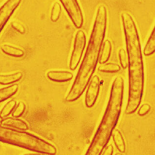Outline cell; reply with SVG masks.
I'll use <instances>...</instances> for the list:
<instances>
[{
  "label": "cell",
  "mask_w": 155,
  "mask_h": 155,
  "mask_svg": "<svg viewBox=\"0 0 155 155\" xmlns=\"http://www.w3.org/2000/svg\"><path fill=\"white\" fill-rule=\"evenodd\" d=\"M129 72L128 99L125 113L136 112L141 102L144 87V68L139 34L135 30L125 33Z\"/></svg>",
  "instance_id": "obj_1"
},
{
  "label": "cell",
  "mask_w": 155,
  "mask_h": 155,
  "mask_svg": "<svg viewBox=\"0 0 155 155\" xmlns=\"http://www.w3.org/2000/svg\"><path fill=\"white\" fill-rule=\"evenodd\" d=\"M124 92V79L118 76L113 82L106 110L86 155H100L109 143L121 113Z\"/></svg>",
  "instance_id": "obj_2"
},
{
  "label": "cell",
  "mask_w": 155,
  "mask_h": 155,
  "mask_svg": "<svg viewBox=\"0 0 155 155\" xmlns=\"http://www.w3.org/2000/svg\"><path fill=\"white\" fill-rule=\"evenodd\" d=\"M0 141L47 155H55L54 146L35 135L0 125Z\"/></svg>",
  "instance_id": "obj_3"
},
{
  "label": "cell",
  "mask_w": 155,
  "mask_h": 155,
  "mask_svg": "<svg viewBox=\"0 0 155 155\" xmlns=\"http://www.w3.org/2000/svg\"><path fill=\"white\" fill-rule=\"evenodd\" d=\"M86 44V37L83 30L76 32L74 41V49L71 54L70 61V68L75 70L80 63Z\"/></svg>",
  "instance_id": "obj_4"
},
{
  "label": "cell",
  "mask_w": 155,
  "mask_h": 155,
  "mask_svg": "<svg viewBox=\"0 0 155 155\" xmlns=\"http://www.w3.org/2000/svg\"><path fill=\"white\" fill-rule=\"evenodd\" d=\"M72 23L76 28H80L84 22L83 13L78 0H60Z\"/></svg>",
  "instance_id": "obj_5"
},
{
  "label": "cell",
  "mask_w": 155,
  "mask_h": 155,
  "mask_svg": "<svg viewBox=\"0 0 155 155\" xmlns=\"http://www.w3.org/2000/svg\"><path fill=\"white\" fill-rule=\"evenodd\" d=\"M22 0H7L0 7V33L9 21Z\"/></svg>",
  "instance_id": "obj_6"
},
{
  "label": "cell",
  "mask_w": 155,
  "mask_h": 155,
  "mask_svg": "<svg viewBox=\"0 0 155 155\" xmlns=\"http://www.w3.org/2000/svg\"><path fill=\"white\" fill-rule=\"evenodd\" d=\"M88 86L85 103L86 106L90 108L94 106L99 94L100 81L98 76L94 75L92 77Z\"/></svg>",
  "instance_id": "obj_7"
},
{
  "label": "cell",
  "mask_w": 155,
  "mask_h": 155,
  "mask_svg": "<svg viewBox=\"0 0 155 155\" xmlns=\"http://www.w3.org/2000/svg\"><path fill=\"white\" fill-rule=\"evenodd\" d=\"M47 76L48 79L56 82H64L71 80L73 74L68 71H50L47 72Z\"/></svg>",
  "instance_id": "obj_8"
},
{
  "label": "cell",
  "mask_w": 155,
  "mask_h": 155,
  "mask_svg": "<svg viewBox=\"0 0 155 155\" xmlns=\"http://www.w3.org/2000/svg\"><path fill=\"white\" fill-rule=\"evenodd\" d=\"M1 125L21 130H26L28 129L27 124L18 117H5L1 121Z\"/></svg>",
  "instance_id": "obj_9"
},
{
  "label": "cell",
  "mask_w": 155,
  "mask_h": 155,
  "mask_svg": "<svg viewBox=\"0 0 155 155\" xmlns=\"http://www.w3.org/2000/svg\"><path fill=\"white\" fill-rule=\"evenodd\" d=\"M1 49L5 54L14 57H21L25 54V52L23 50L8 44L2 45Z\"/></svg>",
  "instance_id": "obj_10"
},
{
  "label": "cell",
  "mask_w": 155,
  "mask_h": 155,
  "mask_svg": "<svg viewBox=\"0 0 155 155\" xmlns=\"http://www.w3.org/2000/svg\"><path fill=\"white\" fill-rule=\"evenodd\" d=\"M23 74L21 72H15L10 74H0V84L9 85L21 79Z\"/></svg>",
  "instance_id": "obj_11"
},
{
  "label": "cell",
  "mask_w": 155,
  "mask_h": 155,
  "mask_svg": "<svg viewBox=\"0 0 155 155\" xmlns=\"http://www.w3.org/2000/svg\"><path fill=\"white\" fill-rule=\"evenodd\" d=\"M102 45V51L100 56L99 61L100 64L106 63L110 57L112 51V44L109 40H106Z\"/></svg>",
  "instance_id": "obj_12"
},
{
  "label": "cell",
  "mask_w": 155,
  "mask_h": 155,
  "mask_svg": "<svg viewBox=\"0 0 155 155\" xmlns=\"http://www.w3.org/2000/svg\"><path fill=\"white\" fill-rule=\"evenodd\" d=\"M155 26H154L150 33L145 46L144 49V54L146 56L153 54L155 51Z\"/></svg>",
  "instance_id": "obj_13"
},
{
  "label": "cell",
  "mask_w": 155,
  "mask_h": 155,
  "mask_svg": "<svg viewBox=\"0 0 155 155\" xmlns=\"http://www.w3.org/2000/svg\"><path fill=\"white\" fill-rule=\"evenodd\" d=\"M112 135H113V140L117 150L120 152H125L126 146L124 140L121 132L118 129H114L113 131Z\"/></svg>",
  "instance_id": "obj_14"
},
{
  "label": "cell",
  "mask_w": 155,
  "mask_h": 155,
  "mask_svg": "<svg viewBox=\"0 0 155 155\" xmlns=\"http://www.w3.org/2000/svg\"><path fill=\"white\" fill-rule=\"evenodd\" d=\"M16 105V102L14 100L7 102L0 112V117L4 118L8 117L14 110Z\"/></svg>",
  "instance_id": "obj_15"
},
{
  "label": "cell",
  "mask_w": 155,
  "mask_h": 155,
  "mask_svg": "<svg viewBox=\"0 0 155 155\" xmlns=\"http://www.w3.org/2000/svg\"><path fill=\"white\" fill-rule=\"evenodd\" d=\"M98 70L103 72L116 73L120 70V68L118 64L114 63H105L100 65L98 68Z\"/></svg>",
  "instance_id": "obj_16"
},
{
  "label": "cell",
  "mask_w": 155,
  "mask_h": 155,
  "mask_svg": "<svg viewBox=\"0 0 155 155\" xmlns=\"http://www.w3.org/2000/svg\"><path fill=\"white\" fill-rule=\"evenodd\" d=\"M61 5L58 2H55L52 6L51 12V19L53 22L57 21L61 16Z\"/></svg>",
  "instance_id": "obj_17"
},
{
  "label": "cell",
  "mask_w": 155,
  "mask_h": 155,
  "mask_svg": "<svg viewBox=\"0 0 155 155\" xmlns=\"http://www.w3.org/2000/svg\"><path fill=\"white\" fill-rule=\"evenodd\" d=\"M26 109V106L23 102H20L15 107L12 111V116L13 117H19L23 114Z\"/></svg>",
  "instance_id": "obj_18"
},
{
  "label": "cell",
  "mask_w": 155,
  "mask_h": 155,
  "mask_svg": "<svg viewBox=\"0 0 155 155\" xmlns=\"http://www.w3.org/2000/svg\"><path fill=\"white\" fill-rule=\"evenodd\" d=\"M118 57L121 67L125 69L128 66V59L127 54L124 49H120L118 51Z\"/></svg>",
  "instance_id": "obj_19"
},
{
  "label": "cell",
  "mask_w": 155,
  "mask_h": 155,
  "mask_svg": "<svg viewBox=\"0 0 155 155\" xmlns=\"http://www.w3.org/2000/svg\"><path fill=\"white\" fill-rule=\"evenodd\" d=\"M151 110V106L149 104H145L142 105L141 107H140L138 114L140 117H143L147 114Z\"/></svg>",
  "instance_id": "obj_20"
},
{
  "label": "cell",
  "mask_w": 155,
  "mask_h": 155,
  "mask_svg": "<svg viewBox=\"0 0 155 155\" xmlns=\"http://www.w3.org/2000/svg\"><path fill=\"white\" fill-rule=\"evenodd\" d=\"M113 152H114V148L112 145H107L102 151L100 155H112L113 154Z\"/></svg>",
  "instance_id": "obj_21"
},
{
  "label": "cell",
  "mask_w": 155,
  "mask_h": 155,
  "mask_svg": "<svg viewBox=\"0 0 155 155\" xmlns=\"http://www.w3.org/2000/svg\"><path fill=\"white\" fill-rule=\"evenodd\" d=\"M12 27L15 29V30H17L18 31L21 32V33H24L25 32V29L23 26H22L21 25H20L18 23H13L12 24Z\"/></svg>",
  "instance_id": "obj_22"
}]
</instances>
